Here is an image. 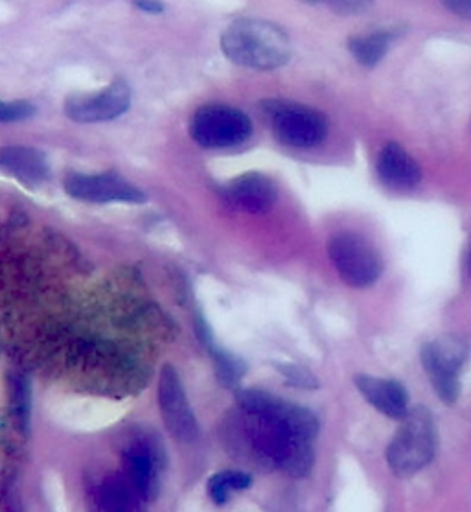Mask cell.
Listing matches in <instances>:
<instances>
[{
	"label": "cell",
	"mask_w": 471,
	"mask_h": 512,
	"mask_svg": "<svg viewBox=\"0 0 471 512\" xmlns=\"http://www.w3.org/2000/svg\"><path fill=\"white\" fill-rule=\"evenodd\" d=\"M234 400L236 411L225 422L230 455L262 470L278 468L291 478H306L319 435L315 413L260 389H234Z\"/></svg>",
	"instance_id": "6da1fadb"
},
{
	"label": "cell",
	"mask_w": 471,
	"mask_h": 512,
	"mask_svg": "<svg viewBox=\"0 0 471 512\" xmlns=\"http://www.w3.org/2000/svg\"><path fill=\"white\" fill-rule=\"evenodd\" d=\"M221 50L232 63L245 69L275 70L291 58V41L278 24L243 17L221 34Z\"/></svg>",
	"instance_id": "7a4b0ae2"
},
{
	"label": "cell",
	"mask_w": 471,
	"mask_h": 512,
	"mask_svg": "<svg viewBox=\"0 0 471 512\" xmlns=\"http://www.w3.org/2000/svg\"><path fill=\"white\" fill-rule=\"evenodd\" d=\"M400 422L387 448V463L394 476L411 478L424 470L437 454V424L433 413L424 406L409 408Z\"/></svg>",
	"instance_id": "3957f363"
},
{
	"label": "cell",
	"mask_w": 471,
	"mask_h": 512,
	"mask_svg": "<svg viewBox=\"0 0 471 512\" xmlns=\"http://www.w3.org/2000/svg\"><path fill=\"white\" fill-rule=\"evenodd\" d=\"M260 113L282 146L311 150L321 146L328 137V118L310 105L284 98H267L260 102Z\"/></svg>",
	"instance_id": "277c9868"
},
{
	"label": "cell",
	"mask_w": 471,
	"mask_h": 512,
	"mask_svg": "<svg viewBox=\"0 0 471 512\" xmlns=\"http://www.w3.org/2000/svg\"><path fill=\"white\" fill-rule=\"evenodd\" d=\"M326 249L335 271L350 288L365 290L380 280L383 258L367 236L341 231L328 240Z\"/></svg>",
	"instance_id": "5b68a950"
},
{
	"label": "cell",
	"mask_w": 471,
	"mask_h": 512,
	"mask_svg": "<svg viewBox=\"0 0 471 512\" xmlns=\"http://www.w3.org/2000/svg\"><path fill=\"white\" fill-rule=\"evenodd\" d=\"M190 135L201 148L227 150L253 135V122L247 113L232 105H201L190 120Z\"/></svg>",
	"instance_id": "8992f818"
},
{
	"label": "cell",
	"mask_w": 471,
	"mask_h": 512,
	"mask_svg": "<svg viewBox=\"0 0 471 512\" xmlns=\"http://www.w3.org/2000/svg\"><path fill=\"white\" fill-rule=\"evenodd\" d=\"M429 382L438 398L453 406L460 396V373L468 360V345L459 336H440L420 350Z\"/></svg>",
	"instance_id": "52a82bcc"
},
{
	"label": "cell",
	"mask_w": 471,
	"mask_h": 512,
	"mask_svg": "<svg viewBox=\"0 0 471 512\" xmlns=\"http://www.w3.org/2000/svg\"><path fill=\"white\" fill-rule=\"evenodd\" d=\"M131 87L126 80H115L96 93L72 94L65 102V115L80 124H98L122 117L131 107Z\"/></svg>",
	"instance_id": "ba28073f"
},
{
	"label": "cell",
	"mask_w": 471,
	"mask_h": 512,
	"mask_svg": "<svg viewBox=\"0 0 471 512\" xmlns=\"http://www.w3.org/2000/svg\"><path fill=\"white\" fill-rule=\"evenodd\" d=\"M157 393L162 420L168 431L181 443H194L199 437V424L188 402L181 376L172 365L162 367Z\"/></svg>",
	"instance_id": "9c48e42d"
},
{
	"label": "cell",
	"mask_w": 471,
	"mask_h": 512,
	"mask_svg": "<svg viewBox=\"0 0 471 512\" xmlns=\"http://www.w3.org/2000/svg\"><path fill=\"white\" fill-rule=\"evenodd\" d=\"M65 192L70 198L85 203H144L148 196L118 174H81L70 172L65 177Z\"/></svg>",
	"instance_id": "30bf717a"
},
{
	"label": "cell",
	"mask_w": 471,
	"mask_h": 512,
	"mask_svg": "<svg viewBox=\"0 0 471 512\" xmlns=\"http://www.w3.org/2000/svg\"><path fill=\"white\" fill-rule=\"evenodd\" d=\"M219 198L232 210L245 214H267L275 209L278 187L269 175L247 172L219 185Z\"/></svg>",
	"instance_id": "8fae6325"
},
{
	"label": "cell",
	"mask_w": 471,
	"mask_h": 512,
	"mask_svg": "<svg viewBox=\"0 0 471 512\" xmlns=\"http://www.w3.org/2000/svg\"><path fill=\"white\" fill-rule=\"evenodd\" d=\"M126 450V481L140 500L153 501L159 496V468L164 450L150 437H138Z\"/></svg>",
	"instance_id": "7c38bea8"
},
{
	"label": "cell",
	"mask_w": 471,
	"mask_h": 512,
	"mask_svg": "<svg viewBox=\"0 0 471 512\" xmlns=\"http://www.w3.org/2000/svg\"><path fill=\"white\" fill-rule=\"evenodd\" d=\"M376 172L381 183L392 190H413L424 177L422 166L398 142H387L381 148Z\"/></svg>",
	"instance_id": "4fadbf2b"
},
{
	"label": "cell",
	"mask_w": 471,
	"mask_h": 512,
	"mask_svg": "<svg viewBox=\"0 0 471 512\" xmlns=\"http://www.w3.org/2000/svg\"><path fill=\"white\" fill-rule=\"evenodd\" d=\"M354 384L368 404L392 420H402L409 411V393L400 382L372 374H356Z\"/></svg>",
	"instance_id": "5bb4252c"
},
{
	"label": "cell",
	"mask_w": 471,
	"mask_h": 512,
	"mask_svg": "<svg viewBox=\"0 0 471 512\" xmlns=\"http://www.w3.org/2000/svg\"><path fill=\"white\" fill-rule=\"evenodd\" d=\"M0 170L32 188L46 183L52 174L45 153L28 146L0 148Z\"/></svg>",
	"instance_id": "9a60e30c"
},
{
	"label": "cell",
	"mask_w": 471,
	"mask_h": 512,
	"mask_svg": "<svg viewBox=\"0 0 471 512\" xmlns=\"http://www.w3.org/2000/svg\"><path fill=\"white\" fill-rule=\"evenodd\" d=\"M196 332L201 345L205 347V350L214 360V369H216L219 384L227 387V389H238L243 376L247 373L245 361L240 356L229 352V350L219 347L212 328L208 325L207 319L201 314H197L196 317Z\"/></svg>",
	"instance_id": "2e32d148"
},
{
	"label": "cell",
	"mask_w": 471,
	"mask_h": 512,
	"mask_svg": "<svg viewBox=\"0 0 471 512\" xmlns=\"http://www.w3.org/2000/svg\"><path fill=\"white\" fill-rule=\"evenodd\" d=\"M398 37H400V32L396 28H385V30L368 32V34L352 35L348 39V50L359 65L372 69L380 63L381 59L387 56L392 43Z\"/></svg>",
	"instance_id": "e0dca14e"
},
{
	"label": "cell",
	"mask_w": 471,
	"mask_h": 512,
	"mask_svg": "<svg viewBox=\"0 0 471 512\" xmlns=\"http://www.w3.org/2000/svg\"><path fill=\"white\" fill-rule=\"evenodd\" d=\"M133 494L126 478L107 476L92 490V512H133Z\"/></svg>",
	"instance_id": "ac0fdd59"
},
{
	"label": "cell",
	"mask_w": 471,
	"mask_h": 512,
	"mask_svg": "<svg viewBox=\"0 0 471 512\" xmlns=\"http://www.w3.org/2000/svg\"><path fill=\"white\" fill-rule=\"evenodd\" d=\"M8 396L12 409L13 422L21 433L30 431L32 420V384L23 373H12L8 376Z\"/></svg>",
	"instance_id": "d6986e66"
},
{
	"label": "cell",
	"mask_w": 471,
	"mask_h": 512,
	"mask_svg": "<svg viewBox=\"0 0 471 512\" xmlns=\"http://www.w3.org/2000/svg\"><path fill=\"white\" fill-rule=\"evenodd\" d=\"M253 485L251 474L243 470H223L208 479V494L214 503L225 505L234 490L249 489Z\"/></svg>",
	"instance_id": "ffe728a7"
},
{
	"label": "cell",
	"mask_w": 471,
	"mask_h": 512,
	"mask_svg": "<svg viewBox=\"0 0 471 512\" xmlns=\"http://www.w3.org/2000/svg\"><path fill=\"white\" fill-rule=\"evenodd\" d=\"M276 371L284 376L286 384L291 387H299V389H306V391H313L319 387V380L317 376L308 371L304 365L299 363H276Z\"/></svg>",
	"instance_id": "44dd1931"
},
{
	"label": "cell",
	"mask_w": 471,
	"mask_h": 512,
	"mask_svg": "<svg viewBox=\"0 0 471 512\" xmlns=\"http://www.w3.org/2000/svg\"><path fill=\"white\" fill-rule=\"evenodd\" d=\"M35 105L26 100H13L6 102L0 100V124H13V122H23L35 115Z\"/></svg>",
	"instance_id": "7402d4cb"
},
{
	"label": "cell",
	"mask_w": 471,
	"mask_h": 512,
	"mask_svg": "<svg viewBox=\"0 0 471 512\" xmlns=\"http://www.w3.org/2000/svg\"><path fill=\"white\" fill-rule=\"evenodd\" d=\"M328 6L335 13L341 15H357V13H365L370 8V2H328Z\"/></svg>",
	"instance_id": "603a6c76"
},
{
	"label": "cell",
	"mask_w": 471,
	"mask_h": 512,
	"mask_svg": "<svg viewBox=\"0 0 471 512\" xmlns=\"http://www.w3.org/2000/svg\"><path fill=\"white\" fill-rule=\"evenodd\" d=\"M444 6L449 8L451 12L457 13L462 19H471L470 0H451V2H444Z\"/></svg>",
	"instance_id": "cb8c5ba5"
},
{
	"label": "cell",
	"mask_w": 471,
	"mask_h": 512,
	"mask_svg": "<svg viewBox=\"0 0 471 512\" xmlns=\"http://www.w3.org/2000/svg\"><path fill=\"white\" fill-rule=\"evenodd\" d=\"M135 6H137L138 10H142L144 13H151V15H159V13L164 12V4L162 2H153V0L135 2Z\"/></svg>",
	"instance_id": "d4e9b609"
}]
</instances>
